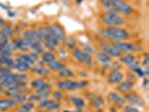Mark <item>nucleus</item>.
Segmentation results:
<instances>
[{
	"instance_id": "nucleus-1",
	"label": "nucleus",
	"mask_w": 149,
	"mask_h": 112,
	"mask_svg": "<svg viewBox=\"0 0 149 112\" xmlns=\"http://www.w3.org/2000/svg\"><path fill=\"white\" fill-rule=\"evenodd\" d=\"M100 34L102 37L107 38L111 42L126 40L129 37V33L121 27H107L103 29H100Z\"/></svg>"
},
{
	"instance_id": "nucleus-2",
	"label": "nucleus",
	"mask_w": 149,
	"mask_h": 112,
	"mask_svg": "<svg viewBox=\"0 0 149 112\" xmlns=\"http://www.w3.org/2000/svg\"><path fill=\"white\" fill-rule=\"evenodd\" d=\"M104 8L109 13L123 14V15H130L132 14V10H134L132 7L129 6L125 0H110Z\"/></svg>"
},
{
	"instance_id": "nucleus-3",
	"label": "nucleus",
	"mask_w": 149,
	"mask_h": 112,
	"mask_svg": "<svg viewBox=\"0 0 149 112\" xmlns=\"http://www.w3.org/2000/svg\"><path fill=\"white\" fill-rule=\"evenodd\" d=\"M102 22L109 27H120L121 25L125 24V19L119 15L114 13H109L107 11L102 15Z\"/></svg>"
},
{
	"instance_id": "nucleus-4",
	"label": "nucleus",
	"mask_w": 149,
	"mask_h": 112,
	"mask_svg": "<svg viewBox=\"0 0 149 112\" xmlns=\"http://www.w3.org/2000/svg\"><path fill=\"white\" fill-rule=\"evenodd\" d=\"M101 49L102 52L107 53L109 56H113V57H119L122 55V52L113 43H102Z\"/></svg>"
},
{
	"instance_id": "nucleus-5",
	"label": "nucleus",
	"mask_w": 149,
	"mask_h": 112,
	"mask_svg": "<svg viewBox=\"0 0 149 112\" xmlns=\"http://www.w3.org/2000/svg\"><path fill=\"white\" fill-rule=\"evenodd\" d=\"M48 29H49V33H51V35H52L53 37H55L57 39V42L58 43H62V42H64L65 40V31L64 29L61 27L60 25H56V24H53L51 25L49 27H48Z\"/></svg>"
},
{
	"instance_id": "nucleus-6",
	"label": "nucleus",
	"mask_w": 149,
	"mask_h": 112,
	"mask_svg": "<svg viewBox=\"0 0 149 112\" xmlns=\"http://www.w3.org/2000/svg\"><path fill=\"white\" fill-rule=\"evenodd\" d=\"M1 88L3 89V88H9V86H11V85H15L16 83H17V74H14V73H8L1 81Z\"/></svg>"
},
{
	"instance_id": "nucleus-7",
	"label": "nucleus",
	"mask_w": 149,
	"mask_h": 112,
	"mask_svg": "<svg viewBox=\"0 0 149 112\" xmlns=\"http://www.w3.org/2000/svg\"><path fill=\"white\" fill-rule=\"evenodd\" d=\"M57 88L62 90H75L80 88V82H75V81H71V80L60 81V82H57Z\"/></svg>"
},
{
	"instance_id": "nucleus-8",
	"label": "nucleus",
	"mask_w": 149,
	"mask_h": 112,
	"mask_svg": "<svg viewBox=\"0 0 149 112\" xmlns=\"http://www.w3.org/2000/svg\"><path fill=\"white\" fill-rule=\"evenodd\" d=\"M125 97V100L128 101L131 105H141V106L143 105V102H142L141 97H139L138 94L134 93V92L127 93L126 97Z\"/></svg>"
},
{
	"instance_id": "nucleus-9",
	"label": "nucleus",
	"mask_w": 149,
	"mask_h": 112,
	"mask_svg": "<svg viewBox=\"0 0 149 112\" xmlns=\"http://www.w3.org/2000/svg\"><path fill=\"white\" fill-rule=\"evenodd\" d=\"M113 44L116 45L118 48H119L121 52H126V53H130L136 49L134 44L131 43H127L125 40H120V42H113Z\"/></svg>"
},
{
	"instance_id": "nucleus-10",
	"label": "nucleus",
	"mask_w": 149,
	"mask_h": 112,
	"mask_svg": "<svg viewBox=\"0 0 149 112\" xmlns=\"http://www.w3.org/2000/svg\"><path fill=\"white\" fill-rule=\"evenodd\" d=\"M22 37L27 38V39H29L31 42H42L43 39H42V36L39 35V33H38V30L36 29H28L26 30L25 33H24V36Z\"/></svg>"
},
{
	"instance_id": "nucleus-11",
	"label": "nucleus",
	"mask_w": 149,
	"mask_h": 112,
	"mask_svg": "<svg viewBox=\"0 0 149 112\" xmlns=\"http://www.w3.org/2000/svg\"><path fill=\"white\" fill-rule=\"evenodd\" d=\"M123 80V74L120 72V71H112L109 77H108V81L111 84H116V83H120Z\"/></svg>"
},
{
	"instance_id": "nucleus-12",
	"label": "nucleus",
	"mask_w": 149,
	"mask_h": 112,
	"mask_svg": "<svg viewBox=\"0 0 149 112\" xmlns=\"http://www.w3.org/2000/svg\"><path fill=\"white\" fill-rule=\"evenodd\" d=\"M16 102L13 100V97H5V99H0V111H6L9 108L14 106Z\"/></svg>"
},
{
	"instance_id": "nucleus-13",
	"label": "nucleus",
	"mask_w": 149,
	"mask_h": 112,
	"mask_svg": "<svg viewBox=\"0 0 149 112\" xmlns=\"http://www.w3.org/2000/svg\"><path fill=\"white\" fill-rule=\"evenodd\" d=\"M43 42H44L45 47H47L49 51H52V49H54V48H56V46H57V44H58L57 39H56L55 37H53L52 35L45 37L44 39H43Z\"/></svg>"
},
{
	"instance_id": "nucleus-14",
	"label": "nucleus",
	"mask_w": 149,
	"mask_h": 112,
	"mask_svg": "<svg viewBox=\"0 0 149 112\" xmlns=\"http://www.w3.org/2000/svg\"><path fill=\"white\" fill-rule=\"evenodd\" d=\"M109 99H110V101H112V102H114V103H117V104L119 105H123L125 102H126L125 97H122V95H120L119 93H117V92H110L109 93Z\"/></svg>"
},
{
	"instance_id": "nucleus-15",
	"label": "nucleus",
	"mask_w": 149,
	"mask_h": 112,
	"mask_svg": "<svg viewBox=\"0 0 149 112\" xmlns=\"http://www.w3.org/2000/svg\"><path fill=\"white\" fill-rule=\"evenodd\" d=\"M15 68L16 70H18L19 72H26V71H28L30 70V66L27 64V63H25V62H22L20 58H16L15 61Z\"/></svg>"
},
{
	"instance_id": "nucleus-16",
	"label": "nucleus",
	"mask_w": 149,
	"mask_h": 112,
	"mask_svg": "<svg viewBox=\"0 0 149 112\" xmlns=\"http://www.w3.org/2000/svg\"><path fill=\"white\" fill-rule=\"evenodd\" d=\"M134 88V83L130 81H121L118 85V90L121 92H129Z\"/></svg>"
},
{
	"instance_id": "nucleus-17",
	"label": "nucleus",
	"mask_w": 149,
	"mask_h": 112,
	"mask_svg": "<svg viewBox=\"0 0 149 112\" xmlns=\"http://www.w3.org/2000/svg\"><path fill=\"white\" fill-rule=\"evenodd\" d=\"M10 47H11L13 51H14V49H20V51H24V49L26 48V45H25V43H24L22 38H17V39H15L13 43H10Z\"/></svg>"
},
{
	"instance_id": "nucleus-18",
	"label": "nucleus",
	"mask_w": 149,
	"mask_h": 112,
	"mask_svg": "<svg viewBox=\"0 0 149 112\" xmlns=\"http://www.w3.org/2000/svg\"><path fill=\"white\" fill-rule=\"evenodd\" d=\"M6 95H8L9 97H14L16 94H18V93H22V90L19 89L17 85H11V86H9V88H6L5 90V92H3Z\"/></svg>"
},
{
	"instance_id": "nucleus-19",
	"label": "nucleus",
	"mask_w": 149,
	"mask_h": 112,
	"mask_svg": "<svg viewBox=\"0 0 149 112\" xmlns=\"http://www.w3.org/2000/svg\"><path fill=\"white\" fill-rule=\"evenodd\" d=\"M97 57V60H99V62L101 64H103V65H107V64H110L111 63V57L104 52H99Z\"/></svg>"
},
{
	"instance_id": "nucleus-20",
	"label": "nucleus",
	"mask_w": 149,
	"mask_h": 112,
	"mask_svg": "<svg viewBox=\"0 0 149 112\" xmlns=\"http://www.w3.org/2000/svg\"><path fill=\"white\" fill-rule=\"evenodd\" d=\"M47 65H48V68H49V70H52V71H56V72H58V71H61L63 67H65V66H64V64H63L62 62H60V61H56V60L49 62Z\"/></svg>"
},
{
	"instance_id": "nucleus-21",
	"label": "nucleus",
	"mask_w": 149,
	"mask_h": 112,
	"mask_svg": "<svg viewBox=\"0 0 149 112\" xmlns=\"http://www.w3.org/2000/svg\"><path fill=\"white\" fill-rule=\"evenodd\" d=\"M29 47L33 49V52H36L38 54H43L44 53V48H43L42 42H31Z\"/></svg>"
},
{
	"instance_id": "nucleus-22",
	"label": "nucleus",
	"mask_w": 149,
	"mask_h": 112,
	"mask_svg": "<svg viewBox=\"0 0 149 112\" xmlns=\"http://www.w3.org/2000/svg\"><path fill=\"white\" fill-rule=\"evenodd\" d=\"M35 104L33 102H26V103H22L19 108H18V112H31V110H34Z\"/></svg>"
},
{
	"instance_id": "nucleus-23",
	"label": "nucleus",
	"mask_w": 149,
	"mask_h": 112,
	"mask_svg": "<svg viewBox=\"0 0 149 112\" xmlns=\"http://www.w3.org/2000/svg\"><path fill=\"white\" fill-rule=\"evenodd\" d=\"M42 58H43V62L45 63H49V62H52V61L55 60V54L51 51H48V52H44L43 53V56H42Z\"/></svg>"
},
{
	"instance_id": "nucleus-24",
	"label": "nucleus",
	"mask_w": 149,
	"mask_h": 112,
	"mask_svg": "<svg viewBox=\"0 0 149 112\" xmlns=\"http://www.w3.org/2000/svg\"><path fill=\"white\" fill-rule=\"evenodd\" d=\"M73 57H74V60L77 61V62H83V51L82 49H80V48H77V47L73 48Z\"/></svg>"
},
{
	"instance_id": "nucleus-25",
	"label": "nucleus",
	"mask_w": 149,
	"mask_h": 112,
	"mask_svg": "<svg viewBox=\"0 0 149 112\" xmlns=\"http://www.w3.org/2000/svg\"><path fill=\"white\" fill-rule=\"evenodd\" d=\"M30 70L34 71V72L38 75H48V71H47L46 68H44L42 65H39V66H31Z\"/></svg>"
},
{
	"instance_id": "nucleus-26",
	"label": "nucleus",
	"mask_w": 149,
	"mask_h": 112,
	"mask_svg": "<svg viewBox=\"0 0 149 112\" xmlns=\"http://www.w3.org/2000/svg\"><path fill=\"white\" fill-rule=\"evenodd\" d=\"M45 83H46V82H45L43 79H36V80H33V81H31V83H30V86H31V88H34V89L38 90V89H40V88L44 85Z\"/></svg>"
},
{
	"instance_id": "nucleus-27",
	"label": "nucleus",
	"mask_w": 149,
	"mask_h": 112,
	"mask_svg": "<svg viewBox=\"0 0 149 112\" xmlns=\"http://www.w3.org/2000/svg\"><path fill=\"white\" fill-rule=\"evenodd\" d=\"M18 58H20V60L22 61V62H25V63H27L28 65H29L30 67L33 66L34 64H35V62L30 58V56L28 55V54H20L19 56H18Z\"/></svg>"
},
{
	"instance_id": "nucleus-28",
	"label": "nucleus",
	"mask_w": 149,
	"mask_h": 112,
	"mask_svg": "<svg viewBox=\"0 0 149 112\" xmlns=\"http://www.w3.org/2000/svg\"><path fill=\"white\" fill-rule=\"evenodd\" d=\"M58 75L61 77H72L73 76V72L71 70H68L66 67H63L61 71H58Z\"/></svg>"
},
{
	"instance_id": "nucleus-29",
	"label": "nucleus",
	"mask_w": 149,
	"mask_h": 112,
	"mask_svg": "<svg viewBox=\"0 0 149 112\" xmlns=\"http://www.w3.org/2000/svg\"><path fill=\"white\" fill-rule=\"evenodd\" d=\"M1 31H2V33H3L8 38L11 37V36L14 35V29H13V27H11V26H9V25H3Z\"/></svg>"
},
{
	"instance_id": "nucleus-30",
	"label": "nucleus",
	"mask_w": 149,
	"mask_h": 112,
	"mask_svg": "<svg viewBox=\"0 0 149 112\" xmlns=\"http://www.w3.org/2000/svg\"><path fill=\"white\" fill-rule=\"evenodd\" d=\"M11 97H13V100L15 101L16 103H24L25 101H27V97L24 93H18V94H16V95Z\"/></svg>"
},
{
	"instance_id": "nucleus-31",
	"label": "nucleus",
	"mask_w": 149,
	"mask_h": 112,
	"mask_svg": "<svg viewBox=\"0 0 149 112\" xmlns=\"http://www.w3.org/2000/svg\"><path fill=\"white\" fill-rule=\"evenodd\" d=\"M134 60H136V58H134V56L132 54H127V55H125L123 57H121V62H122L123 64H126V65L131 64Z\"/></svg>"
},
{
	"instance_id": "nucleus-32",
	"label": "nucleus",
	"mask_w": 149,
	"mask_h": 112,
	"mask_svg": "<svg viewBox=\"0 0 149 112\" xmlns=\"http://www.w3.org/2000/svg\"><path fill=\"white\" fill-rule=\"evenodd\" d=\"M83 62H84L86 65H89V66H92V64H93V61H92V57H91V55H90L89 52H85V51H83Z\"/></svg>"
},
{
	"instance_id": "nucleus-33",
	"label": "nucleus",
	"mask_w": 149,
	"mask_h": 112,
	"mask_svg": "<svg viewBox=\"0 0 149 112\" xmlns=\"http://www.w3.org/2000/svg\"><path fill=\"white\" fill-rule=\"evenodd\" d=\"M38 33H39V35L42 36V39H44L45 37H47V36H49V35H51L48 27H45V26L39 27V28H38Z\"/></svg>"
},
{
	"instance_id": "nucleus-34",
	"label": "nucleus",
	"mask_w": 149,
	"mask_h": 112,
	"mask_svg": "<svg viewBox=\"0 0 149 112\" xmlns=\"http://www.w3.org/2000/svg\"><path fill=\"white\" fill-rule=\"evenodd\" d=\"M72 101H73V103H74L76 108H82L85 104V102L83 101L82 99H80V97H72Z\"/></svg>"
},
{
	"instance_id": "nucleus-35",
	"label": "nucleus",
	"mask_w": 149,
	"mask_h": 112,
	"mask_svg": "<svg viewBox=\"0 0 149 112\" xmlns=\"http://www.w3.org/2000/svg\"><path fill=\"white\" fill-rule=\"evenodd\" d=\"M49 102H51V100H48V99H42L40 101H38V106L40 109H47Z\"/></svg>"
},
{
	"instance_id": "nucleus-36",
	"label": "nucleus",
	"mask_w": 149,
	"mask_h": 112,
	"mask_svg": "<svg viewBox=\"0 0 149 112\" xmlns=\"http://www.w3.org/2000/svg\"><path fill=\"white\" fill-rule=\"evenodd\" d=\"M47 109H48V110H51V111L58 110V109H60V103H58V102H56V101H51V102H49V104H48V106H47Z\"/></svg>"
},
{
	"instance_id": "nucleus-37",
	"label": "nucleus",
	"mask_w": 149,
	"mask_h": 112,
	"mask_svg": "<svg viewBox=\"0 0 149 112\" xmlns=\"http://www.w3.org/2000/svg\"><path fill=\"white\" fill-rule=\"evenodd\" d=\"M8 73H10V70H9V68H7L6 66H0V81H1Z\"/></svg>"
},
{
	"instance_id": "nucleus-38",
	"label": "nucleus",
	"mask_w": 149,
	"mask_h": 112,
	"mask_svg": "<svg viewBox=\"0 0 149 112\" xmlns=\"http://www.w3.org/2000/svg\"><path fill=\"white\" fill-rule=\"evenodd\" d=\"M66 45L68 48H74L75 47V39L73 37H68L66 39Z\"/></svg>"
},
{
	"instance_id": "nucleus-39",
	"label": "nucleus",
	"mask_w": 149,
	"mask_h": 112,
	"mask_svg": "<svg viewBox=\"0 0 149 112\" xmlns=\"http://www.w3.org/2000/svg\"><path fill=\"white\" fill-rule=\"evenodd\" d=\"M139 66H140V63H139L138 61L134 60L131 64H129V65H128V68H129V70H131V71H134L137 67H139Z\"/></svg>"
},
{
	"instance_id": "nucleus-40",
	"label": "nucleus",
	"mask_w": 149,
	"mask_h": 112,
	"mask_svg": "<svg viewBox=\"0 0 149 112\" xmlns=\"http://www.w3.org/2000/svg\"><path fill=\"white\" fill-rule=\"evenodd\" d=\"M93 104L95 105V106H100V105L103 104V100H102V97H94V99H93Z\"/></svg>"
},
{
	"instance_id": "nucleus-41",
	"label": "nucleus",
	"mask_w": 149,
	"mask_h": 112,
	"mask_svg": "<svg viewBox=\"0 0 149 112\" xmlns=\"http://www.w3.org/2000/svg\"><path fill=\"white\" fill-rule=\"evenodd\" d=\"M30 56V58L34 61V62H37V61H39V54L36 52H31L30 54H28Z\"/></svg>"
},
{
	"instance_id": "nucleus-42",
	"label": "nucleus",
	"mask_w": 149,
	"mask_h": 112,
	"mask_svg": "<svg viewBox=\"0 0 149 112\" xmlns=\"http://www.w3.org/2000/svg\"><path fill=\"white\" fill-rule=\"evenodd\" d=\"M134 72H136V73L138 74V76H140V77H145V76H146V75H145V72H143L141 68H140V66L137 67V68L134 70Z\"/></svg>"
},
{
	"instance_id": "nucleus-43",
	"label": "nucleus",
	"mask_w": 149,
	"mask_h": 112,
	"mask_svg": "<svg viewBox=\"0 0 149 112\" xmlns=\"http://www.w3.org/2000/svg\"><path fill=\"white\" fill-rule=\"evenodd\" d=\"M125 112H139L136 108H134V106H131V105H128V106H126L125 108Z\"/></svg>"
},
{
	"instance_id": "nucleus-44",
	"label": "nucleus",
	"mask_w": 149,
	"mask_h": 112,
	"mask_svg": "<svg viewBox=\"0 0 149 112\" xmlns=\"http://www.w3.org/2000/svg\"><path fill=\"white\" fill-rule=\"evenodd\" d=\"M27 80V76L25 74H17V82L19 81H26Z\"/></svg>"
},
{
	"instance_id": "nucleus-45",
	"label": "nucleus",
	"mask_w": 149,
	"mask_h": 112,
	"mask_svg": "<svg viewBox=\"0 0 149 112\" xmlns=\"http://www.w3.org/2000/svg\"><path fill=\"white\" fill-rule=\"evenodd\" d=\"M53 95H54V97H55V99H62V97H63L60 91H55V92L53 93Z\"/></svg>"
},
{
	"instance_id": "nucleus-46",
	"label": "nucleus",
	"mask_w": 149,
	"mask_h": 112,
	"mask_svg": "<svg viewBox=\"0 0 149 112\" xmlns=\"http://www.w3.org/2000/svg\"><path fill=\"white\" fill-rule=\"evenodd\" d=\"M143 64H145V66H146V67L148 66V55H145V60H143Z\"/></svg>"
},
{
	"instance_id": "nucleus-47",
	"label": "nucleus",
	"mask_w": 149,
	"mask_h": 112,
	"mask_svg": "<svg viewBox=\"0 0 149 112\" xmlns=\"http://www.w3.org/2000/svg\"><path fill=\"white\" fill-rule=\"evenodd\" d=\"M109 1H110V0H101V2H102V5H103V6H107V5H108V3H109Z\"/></svg>"
},
{
	"instance_id": "nucleus-48",
	"label": "nucleus",
	"mask_w": 149,
	"mask_h": 112,
	"mask_svg": "<svg viewBox=\"0 0 149 112\" xmlns=\"http://www.w3.org/2000/svg\"><path fill=\"white\" fill-rule=\"evenodd\" d=\"M5 25V22L2 20V18H0V26H3Z\"/></svg>"
},
{
	"instance_id": "nucleus-49",
	"label": "nucleus",
	"mask_w": 149,
	"mask_h": 112,
	"mask_svg": "<svg viewBox=\"0 0 149 112\" xmlns=\"http://www.w3.org/2000/svg\"><path fill=\"white\" fill-rule=\"evenodd\" d=\"M146 88H147V85H148V80H145V84H143Z\"/></svg>"
},
{
	"instance_id": "nucleus-50",
	"label": "nucleus",
	"mask_w": 149,
	"mask_h": 112,
	"mask_svg": "<svg viewBox=\"0 0 149 112\" xmlns=\"http://www.w3.org/2000/svg\"><path fill=\"white\" fill-rule=\"evenodd\" d=\"M75 112H83L82 110H81V108H77V109H76V111Z\"/></svg>"
},
{
	"instance_id": "nucleus-51",
	"label": "nucleus",
	"mask_w": 149,
	"mask_h": 112,
	"mask_svg": "<svg viewBox=\"0 0 149 112\" xmlns=\"http://www.w3.org/2000/svg\"><path fill=\"white\" fill-rule=\"evenodd\" d=\"M2 93V88H0V94Z\"/></svg>"
},
{
	"instance_id": "nucleus-52",
	"label": "nucleus",
	"mask_w": 149,
	"mask_h": 112,
	"mask_svg": "<svg viewBox=\"0 0 149 112\" xmlns=\"http://www.w3.org/2000/svg\"><path fill=\"white\" fill-rule=\"evenodd\" d=\"M43 112H51V111H43Z\"/></svg>"
},
{
	"instance_id": "nucleus-53",
	"label": "nucleus",
	"mask_w": 149,
	"mask_h": 112,
	"mask_svg": "<svg viewBox=\"0 0 149 112\" xmlns=\"http://www.w3.org/2000/svg\"><path fill=\"white\" fill-rule=\"evenodd\" d=\"M0 88H1V83H0Z\"/></svg>"
},
{
	"instance_id": "nucleus-54",
	"label": "nucleus",
	"mask_w": 149,
	"mask_h": 112,
	"mask_svg": "<svg viewBox=\"0 0 149 112\" xmlns=\"http://www.w3.org/2000/svg\"><path fill=\"white\" fill-rule=\"evenodd\" d=\"M64 112H70V111H64Z\"/></svg>"
},
{
	"instance_id": "nucleus-55",
	"label": "nucleus",
	"mask_w": 149,
	"mask_h": 112,
	"mask_svg": "<svg viewBox=\"0 0 149 112\" xmlns=\"http://www.w3.org/2000/svg\"><path fill=\"white\" fill-rule=\"evenodd\" d=\"M0 66H1V65H0Z\"/></svg>"
}]
</instances>
